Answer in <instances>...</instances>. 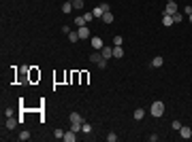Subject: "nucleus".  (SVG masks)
<instances>
[{
	"mask_svg": "<svg viewBox=\"0 0 192 142\" xmlns=\"http://www.w3.org/2000/svg\"><path fill=\"white\" fill-rule=\"evenodd\" d=\"M149 112H152V117L160 119V117L164 115V102H160V100L152 102V106H149Z\"/></svg>",
	"mask_w": 192,
	"mask_h": 142,
	"instance_id": "1",
	"label": "nucleus"
},
{
	"mask_svg": "<svg viewBox=\"0 0 192 142\" xmlns=\"http://www.w3.org/2000/svg\"><path fill=\"white\" fill-rule=\"evenodd\" d=\"M90 62H92V64H96L98 68H107V59L102 57V53H100V51L90 53Z\"/></svg>",
	"mask_w": 192,
	"mask_h": 142,
	"instance_id": "2",
	"label": "nucleus"
},
{
	"mask_svg": "<svg viewBox=\"0 0 192 142\" xmlns=\"http://www.w3.org/2000/svg\"><path fill=\"white\" fill-rule=\"evenodd\" d=\"M90 45H92V49H94V51H100V49L105 47V43H102V38H100V36H92V38H90Z\"/></svg>",
	"mask_w": 192,
	"mask_h": 142,
	"instance_id": "3",
	"label": "nucleus"
},
{
	"mask_svg": "<svg viewBox=\"0 0 192 142\" xmlns=\"http://www.w3.org/2000/svg\"><path fill=\"white\" fill-rule=\"evenodd\" d=\"M77 34H79L81 41H88L90 38V28L88 26H81V28H77Z\"/></svg>",
	"mask_w": 192,
	"mask_h": 142,
	"instance_id": "4",
	"label": "nucleus"
},
{
	"mask_svg": "<svg viewBox=\"0 0 192 142\" xmlns=\"http://www.w3.org/2000/svg\"><path fill=\"white\" fill-rule=\"evenodd\" d=\"M162 13H167V15H175V13H177V2H167V6H164Z\"/></svg>",
	"mask_w": 192,
	"mask_h": 142,
	"instance_id": "5",
	"label": "nucleus"
},
{
	"mask_svg": "<svg viewBox=\"0 0 192 142\" xmlns=\"http://www.w3.org/2000/svg\"><path fill=\"white\" fill-rule=\"evenodd\" d=\"M179 136H182L184 140H188V138H192V130L188 125H182V127H179Z\"/></svg>",
	"mask_w": 192,
	"mask_h": 142,
	"instance_id": "6",
	"label": "nucleus"
},
{
	"mask_svg": "<svg viewBox=\"0 0 192 142\" xmlns=\"http://www.w3.org/2000/svg\"><path fill=\"white\" fill-rule=\"evenodd\" d=\"M100 53H102V57H105V59L109 62V59L113 57V47H109V45H107V47H102V49H100Z\"/></svg>",
	"mask_w": 192,
	"mask_h": 142,
	"instance_id": "7",
	"label": "nucleus"
},
{
	"mask_svg": "<svg viewBox=\"0 0 192 142\" xmlns=\"http://www.w3.org/2000/svg\"><path fill=\"white\" fill-rule=\"evenodd\" d=\"M113 57H117V59L124 57V47L122 45H113Z\"/></svg>",
	"mask_w": 192,
	"mask_h": 142,
	"instance_id": "8",
	"label": "nucleus"
},
{
	"mask_svg": "<svg viewBox=\"0 0 192 142\" xmlns=\"http://www.w3.org/2000/svg\"><path fill=\"white\" fill-rule=\"evenodd\" d=\"M100 19H102V23H105V26H109V23H113V19H115V17H113V13H111V11H107Z\"/></svg>",
	"mask_w": 192,
	"mask_h": 142,
	"instance_id": "9",
	"label": "nucleus"
},
{
	"mask_svg": "<svg viewBox=\"0 0 192 142\" xmlns=\"http://www.w3.org/2000/svg\"><path fill=\"white\" fill-rule=\"evenodd\" d=\"M62 140L75 142V140H77V132H73V130H71V132H64V138H62Z\"/></svg>",
	"mask_w": 192,
	"mask_h": 142,
	"instance_id": "10",
	"label": "nucleus"
},
{
	"mask_svg": "<svg viewBox=\"0 0 192 142\" xmlns=\"http://www.w3.org/2000/svg\"><path fill=\"white\" fill-rule=\"evenodd\" d=\"M173 23H175V21H173V15L162 13V26H167V28H169V26H173Z\"/></svg>",
	"mask_w": 192,
	"mask_h": 142,
	"instance_id": "11",
	"label": "nucleus"
},
{
	"mask_svg": "<svg viewBox=\"0 0 192 142\" xmlns=\"http://www.w3.org/2000/svg\"><path fill=\"white\" fill-rule=\"evenodd\" d=\"M68 121H71V123H83V117H81L79 112H71Z\"/></svg>",
	"mask_w": 192,
	"mask_h": 142,
	"instance_id": "12",
	"label": "nucleus"
},
{
	"mask_svg": "<svg viewBox=\"0 0 192 142\" xmlns=\"http://www.w3.org/2000/svg\"><path fill=\"white\" fill-rule=\"evenodd\" d=\"M17 123H19V119H13V117H9L4 125H6V130H15V127H17Z\"/></svg>",
	"mask_w": 192,
	"mask_h": 142,
	"instance_id": "13",
	"label": "nucleus"
},
{
	"mask_svg": "<svg viewBox=\"0 0 192 142\" xmlns=\"http://www.w3.org/2000/svg\"><path fill=\"white\" fill-rule=\"evenodd\" d=\"M73 9H75V6H73V2H64V4H62V9H60V11H62V13H64V15H68V13H71V11H73Z\"/></svg>",
	"mask_w": 192,
	"mask_h": 142,
	"instance_id": "14",
	"label": "nucleus"
},
{
	"mask_svg": "<svg viewBox=\"0 0 192 142\" xmlns=\"http://www.w3.org/2000/svg\"><path fill=\"white\" fill-rule=\"evenodd\" d=\"M162 64H164V59H162V57H160V55H156V57H154V59H152V68H160V66H162Z\"/></svg>",
	"mask_w": 192,
	"mask_h": 142,
	"instance_id": "15",
	"label": "nucleus"
},
{
	"mask_svg": "<svg viewBox=\"0 0 192 142\" xmlns=\"http://www.w3.org/2000/svg\"><path fill=\"white\" fill-rule=\"evenodd\" d=\"M132 117H135V121H141V119L145 117V110L143 108H137V110L132 112Z\"/></svg>",
	"mask_w": 192,
	"mask_h": 142,
	"instance_id": "16",
	"label": "nucleus"
},
{
	"mask_svg": "<svg viewBox=\"0 0 192 142\" xmlns=\"http://www.w3.org/2000/svg\"><path fill=\"white\" fill-rule=\"evenodd\" d=\"M105 13H107V11H105V9H102V4H98V6H96L94 11H92V15H94V17H102V15H105Z\"/></svg>",
	"mask_w": 192,
	"mask_h": 142,
	"instance_id": "17",
	"label": "nucleus"
},
{
	"mask_svg": "<svg viewBox=\"0 0 192 142\" xmlns=\"http://www.w3.org/2000/svg\"><path fill=\"white\" fill-rule=\"evenodd\" d=\"M17 140H19V142H26V140H30V132H26V130H21V134L17 136Z\"/></svg>",
	"mask_w": 192,
	"mask_h": 142,
	"instance_id": "18",
	"label": "nucleus"
},
{
	"mask_svg": "<svg viewBox=\"0 0 192 142\" xmlns=\"http://www.w3.org/2000/svg\"><path fill=\"white\" fill-rule=\"evenodd\" d=\"M75 26H77V28H81V26H88L86 17H83V15H81V17H75Z\"/></svg>",
	"mask_w": 192,
	"mask_h": 142,
	"instance_id": "19",
	"label": "nucleus"
},
{
	"mask_svg": "<svg viewBox=\"0 0 192 142\" xmlns=\"http://www.w3.org/2000/svg\"><path fill=\"white\" fill-rule=\"evenodd\" d=\"M68 41L75 45V43H77V41H81V38H79V34H77V32H68Z\"/></svg>",
	"mask_w": 192,
	"mask_h": 142,
	"instance_id": "20",
	"label": "nucleus"
},
{
	"mask_svg": "<svg viewBox=\"0 0 192 142\" xmlns=\"http://www.w3.org/2000/svg\"><path fill=\"white\" fill-rule=\"evenodd\" d=\"M39 79H41V72H36V70L30 68V81H39Z\"/></svg>",
	"mask_w": 192,
	"mask_h": 142,
	"instance_id": "21",
	"label": "nucleus"
},
{
	"mask_svg": "<svg viewBox=\"0 0 192 142\" xmlns=\"http://www.w3.org/2000/svg\"><path fill=\"white\" fill-rule=\"evenodd\" d=\"M113 45H124V38H122L120 34H115V36H113Z\"/></svg>",
	"mask_w": 192,
	"mask_h": 142,
	"instance_id": "22",
	"label": "nucleus"
},
{
	"mask_svg": "<svg viewBox=\"0 0 192 142\" xmlns=\"http://www.w3.org/2000/svg\"><path fill=\"white\" fill-rule=\"evenodd\" d=\"M81 125H83V123H71V130L79 134V132H81Z\"/></svg>",
	"mask_w": 192,
	"mask_h": 142,
	"instance_id": "23",
	"label": "nucleus"
},
{
	"mask_svg": "<svg viewBox=\"0 0 192 142\" xmlns=\"http://www.w3.org/2000/svg\"><path fill=\"white\" fill-rule=\"evenodd\" d=\"M182 19H184V15H182V13H179V11H177V13H175V15H173V21H175V23H179V21H182Z\"/></svg>",
	"mask_w": 192,
	"mask_h": 142,
	"instance_id": "24",
	"label": "nucleus"
},
{
	"mask_svg": "<svg viewBox=\"0 0 192 142\" xmlns=\"http://www.w3.org/2000/svg\"><path fill=\"white\" fill-rule=\"evenodd\" d=\"M81 132L90 134V132H92V125H90V123H83V125H81Z\"/></svg>",
	"mask_w": 192,
	"mask_h": 142,
	"instance_id": "25",
	"label": "nucleus"
},
{
	"mask_svg": "<svg viewBox=\"0 0 192 142\" xmlns=\"http://www.w3.org/2000/svg\"><path fill=\"white\" fill-rule=\"evenodd\" d=\"M107 140H109V142H115V140H117V134H115V132L107 134Z\"/></svg>",
	"mask_w": 192,
	"mask_h": 142,
	"instance_id": "26",
	"label": "nucleus"
},
{
	"mask_svg": "<svg viewBox=\"0 0 192 142\" xmlns=\"http://www.w3.org/2000/svg\"><path fill=\"white\" fill-rule=\"evenodd\" d=\"M171 127H173V130H175V132H179V127H182V123H179V121H177V119H175V121H173V123H171Z\"/></svg>",
	"mask_w": 192,
	"mask_h": 142,
	"instance_id": "27",
	"label": "nucleus"
},
{
	"mask_svg": "<svg viewBox=\"0 0 192 142\" xmlns=\"http://www.w3.org/2000/svg\"><path fill=\"white\" fill-rule=\"evenodd\" d=\"M73 6L75 9H83V0H73Z\"/></svg>",
	"mask_w": 192,
	"mask_h": 142,
	"instance_id": "28",
	"label": "nucleus"
},
{
	"mask_svg": "<svg viewBox=\"0 0 192 142\" xmlns=\"http://www.w3.org/2000/svg\"><path fill=\"white\" fill-rule=\"evenodd\" d=\"M53 136H56V138H64V132H62V130H56Z\"/></svg>",
	"mask_w": 192,
	"mask_h": 142,
	"instance_id": "29",
	"label": "nucleus"
},
{
	"mask_svg": "<svg viewBox=\"0 0 192 142\" xmlns=\"http://www.w3.org/2000/svg\"><path fill=\"white\" fill-rule=\"evenodd\" d=\"M79 79H81V83H86V81H88V72H81Z\"/></svg>",
	"mask_w": 192,
	"mask_h": 142,
	"instance_id": "30",
	"label": "nucleus"
},
{
	"mask_svg": "<svg viewBox=\"0 0 192 142\" xmlns=\"http://www.w3.org/2000/svg\"><path fill=\"white\" fill-rule=\"evenodd\" d=\"M190 13H192V6H190V4H188V6H184V15H190Z\"/></svg>",
	"mask_w": 192,
	"mask_h": 142,
	"instance_id": "31",
	"label": "nucleus"
},
{
	"mask_svg": "<svg viewBox=\"0 0 192 142\" xmlns=\"http://www.w3.org/2000/svg\"><path fill=\"white\" fill-rule=\"evenodd\" d=\"M188 21H190V23H192V13H190V15H188Z\"/></svg>",
	"mask_w": 192,
	"mask_h": 142,
	"instance_id": "32",
	"label": "nucleus"
},
{
	"mask_svg": "<svg viewBox=\"0 0 192 142\" xmlns=\"http://www.w3.org/2000/svg\"><path fill=\"white\" fill-rule=\"evenodd\" d=\"M167 2H175V0H167Z\"/></svg>",
	"mask_w": 192,
	"mask_h": 142,
	"instance_id": "33",
	"label": "nucleus"
}]
</instances>
